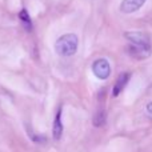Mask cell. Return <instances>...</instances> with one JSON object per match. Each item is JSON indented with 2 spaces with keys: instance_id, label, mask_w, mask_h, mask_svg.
<instances>
[{
  "instance_id": "obj_1",
  "label": "cell",
  "mask_w": 152,
  "mask_h": 152,
  "mask_svg": "<svg viewBox=\"0 0 152 152\" xmlns=\"http://www.w3.org/2000/svg\"><path fill=\"white\" fill-rule=\"evenodd\" d=\"M77 36L75 34H67L56 40L55 51L60 56H72L77 51Z\"/></svg>"
},
{
  "instance_id": "obj_2",
  "label": "cell",
  "mask_w": 152,
  "mask_h": 152,
  "mask_svg": "<svg viewBox=\"0 0 152 152\" xmlns=\"http://www.w3.org/2000/svg\"><path fill=\"white\" fill-rule=\"evenodd\" d=\"M126 37L129 40L131 45H135L137 48L150 51L151 52V43H150V36L143 32H127Z\"/></svg>"
},
{
  "instance_id": "obj_3",
  "label": "cell",
  "mask_w": 152,
  "mask_h": 152,
  "mask_svg": "<svg viewBox=\"0 0 152 152\" xmlns=\"http://www.w3.org/2000/svg\"><path fill=\"white\" fill-rule=\"evenodd\" d=\"M92 72L100 80H105V79L110 77L111 66L107 59H97V60H95L94 64H92Z\"/></svg>"
},
{
  "instance_id": "obj_4",
  "label": "cell",
  "mask_w": 152,
  "mask_h": 152,
  "mask_svg": "<svg viewBox=\"0 0 152 152\" xmlns=\"http://www.w3.org/2000/svg\"><path fill=\"white\" fill-rule=\"evenodd\" d=\"M144 3L145 0H123L120 4V11L124 13H132L139 10Z\"/></svg>"
},
{
  "instance_id": "obj_5",
  "label": "cell",
  "mask_w": 152,
  "mask_h": 152,
  "mask_svg": "<svg viewBox=\"0 0 152 152\" xmlns=\"http://www.w3.org/2000/svg\"><path fill=\"white\" fill-rule=\"evenodd\" d=\"M53 139L55 140H60L61 135H63V123H61V108H59L58 112L55 116V121H53Z\"/></svg>"
},
{
  "instance_id": "obj_6",
  "label": "cell",
  "mask_w": 152,
  "mask_h": 152,
  "mask_svg": "<svg viewBox=\"0 0 152 152\" xmlns=\"http://www.w3.org/2000/svg\"><path fill=\"white\" fill-rule=\"evenodd\" d=\"M129 76H131V75H129L128 72H124V74H121V75L118 77V80H116L115 86H113V91H112V95H113V96H118V95L124 89L126 84L128 83V80H129Z\"/></svg>"
},
{
  "instance_id": "obj_7",
  "label": "cell",
  "mask_w": 152,
  "mask_h": 152,
  "mask_svg": "<svg viewBox=\"0 0 152 152\" xmlns=\"http://www.w3.org/2000/svg\"><path fill=\"white\" fill-rule=\"evenodd\" d=\"M105 119H107V116H105V111L104 110H99L96 113H95L94 116V126L95 127H102L105 124Z\"/></svg>"
},
{
  "instance_id": "obj_8",
  "label": "cell",
  "mask_w": 152,
  "mask_h": 152,
  "mask_svg": "<svg viewBox=\"0 0 152 152\" xmlns=\"http://www.w3.org/2000/svg\"><path fill=\"white\" fill-rule=\"evenodd\" d=\"M19 19L21 20V23L24 24V27H26L27 29H31L32 28V23H31V18H29L28 12H27V10H21L20 13H19Z\"/></svg>"
},
{
  "instance_id": "obj_9",
  "label": "cell",
  "mask_w": 152,
  "mask_h": 152,
  "mask_svg": "<svg viewBox=\"0 0 152 152\" xmlns=\"http://www.w3.org/2000/svg\"><path fill=\"white\" fill-rule=\"evenodd\" d=\"M147 111H148V113H150V115H152V103H148V105H147Z\"/></svg>"
}]
</instances>
